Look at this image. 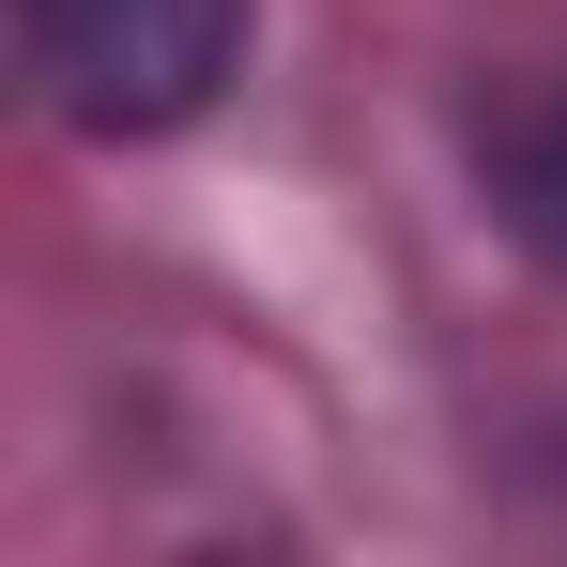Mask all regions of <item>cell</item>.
Returning <instances> with one entry per match:
<instances>
[{
    "mask_svg": "<svg viewBox=\"0 0 567 567\" xmlns=\"http://www.w3.org/2000/svg\"><path fill=\"white\" fill-rule=\"evenodd\" d=\"M475 169H491V215L537 246L567 277V93H522V107H491V138H475Z\"/></svg>",
    "mask_w": 567,
    "mask_h": 567,
    "instance_id": "obj_2",
    "label": "cell"
},
{
    "mask_svg": "<svg viewBox=\"0 0 567 567\" xmlns=\"http://www.w3.org/2000/svg\"><path fill=\"white\" fill-rule=\"evenodd\" d=\"M16 31L78 138H169L246 62V0H16Z\"/></svg>",
    "mask_w": 567,
    "mask_h": 567,
    "instance_id": "obj_1",
    "label": "cell"
}]
</instances>
